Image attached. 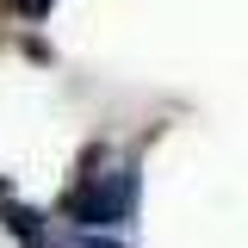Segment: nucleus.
Masks as SVG:
<instances>
[{
  "mask_svg": "<svg viewBox=\"0 0 248 248\" xmlns=\"http://www.w3.org/2000/svg\"><path fill=\"white\" fill-rule=\"evenodd\" d=\"M130 199H137V174H130V161H118L112 174H87V180L75 186L68 217H81V223H112V217L130 211Z\"/></svg>",
  "mask_w": 248,
  "mask_h": 248,
  "instance_id": "1",
  "label": "nucleus"
},
{
  "mask_svg": "<svg viewBox=\"0 0 248 248\" xmlns=\"http://www.w3.org/2000/svg\"><path fill=\"white\" fill-rule=\"evenodd\" d=\"M75 248H112V242H75Z\"/></svg>",
  "mask_w": 248,
  "mask_h": 248,
  "instance_id": "2",
  "label": "nucleus"
}]
</instances>
